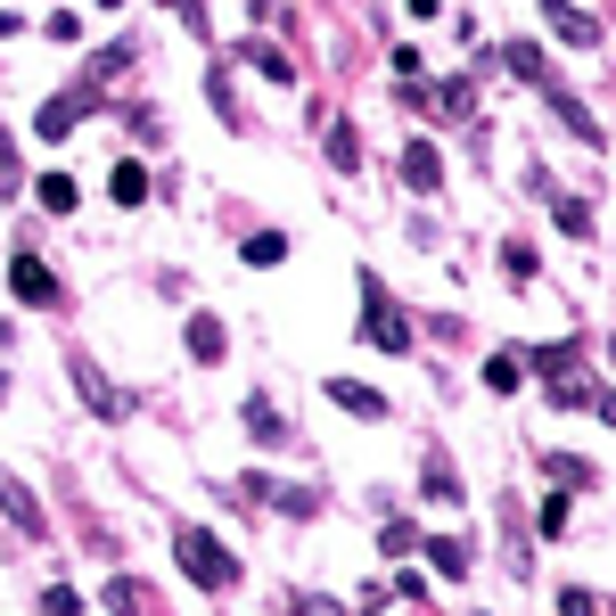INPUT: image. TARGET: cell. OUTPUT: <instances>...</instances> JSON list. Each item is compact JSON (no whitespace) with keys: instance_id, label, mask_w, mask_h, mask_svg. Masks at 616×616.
<instances>
[{"instance_id":"obj_1","label":"cell","mask_w":616,"mask_h":616,"mask_svg":"<svg viewBox=\"0 0 616 616\" xmlns=\"http://www.w3.org/2000/svg\"><path fill=\"white\" fill-rule=\"evenodd\" d=\"M173 559L189 567V584H206V592H230V584H239V559H230L206 526H173Z\"/></svg>"},{"instance_id":"obj_2","label":"cell","mask_w":616,"mask_h":616,"mask_svg":"<svg viewBox=\"0 0 616 616\" xmlns=\"http://www.w3.org/2000/svg\"><path fill=\"white\" fill-rule=\"evenodd\" d=\"M362 329L378 337V354H411V321H403V305H395L378 280L362 288Z\"/></svg>"},{"instance_id":"obj_3","label":"cell","mask_w":616,"mask_h":616,"mask_svg":"<svg viewBox=\"0 0 616 616\" xmlns=\"http://www.w3.org/2000/svg\"><path fill=\"white\" fill-rule=\"evenodd\" d=\"M99 99H108V91H67V99H50V108L33 116V132H41V140H67L74 123H82V116L99 108Z\"/></svg>"},{"instance_id":"obj_4","label":"cell","mask_w":616,"mask_h":616,"mask_svg":"<svg viewBox=\"0 0 616 616\" xmlns=\"http://www.w3.org/2000/svg\"><path fill=\"white\" fill-rule=\"evenodd\" d=\"M9 288H17V305H58V271L41 264V255H17V264H9Z\"/></svg>"},{"instance_id":"obj_5","label":"cell","mask_w":616,"mask_h":616,"mask_svg":"<svg viewBox=\"0 0 616 616\" xmlns=\"http://www.w3.org/2000/svg\"><path fill=\"white\" fill-rule=\"evenodd\" d=\"M67 370H74V387H82V403H91L99 419H123V411H132V403H123V395L108 387V378L91 370V354H67Z\"/></svg>"},{"instance_id":"obj_6","label":"cell","mask_w":616,"mask_h":616,"mask_svg":"<svg viewBox=\"0 0 616 616\" xmlns=\"http://www.w3.org/2000/svg\"><path fill=\"white\" fill-rule=\"evenodd\" d=\"M543 26L567 41V50H592V41H600V17H584V9H567V0H550L543 9Z\"/></svg>"},{"instance_id":"obj_7","label":"cell","mask_w":616,"mask_h":616,"mask_svg":"<svg viewBox=\"0 0 616 616\" xmlns=\"http://www.w3.org/2000/svg\"><path fill=\"white\" fill-rule=\"evenodd\" d=\"M329 403H337V411H354V419H387V395L362 387V378H329Z\"/></svg>"},{"instance_id":"obj_8","label":"cell","mask_w":616,"mask_h":616,"mask_svg":"<svg viewBox=\"0 0 616 616\" xmlns=\"http://www.w3.org/2000/svg\"><path fill=\"white\" fill-rule=\"evenodd\" d=\"M0 509H9V518H17V526H26V535H33V543H41V535H50V518H41V501H33V494H26V485H17V477H0Z\"/></svg>"},{"instance_id":"obj_9","label":"cell","mask_w":616,"mask_h":616,"mask_svg":"<svg viewBox=\"0 0 616 616\" xmlns=\"http://www.w3.org/2000/svg\"><path fill=\"white\" fill-rule=\"evenodd\" d=\"M436 181H444L436 140H411V148H403V189H436Z\"/></svg>"},{"instance_id":"obj_10","label":"cell","mask_w":616,"mask_h":616,"mask_svg":"<svg viewBox=\"0 0 616 616\" xmlns=\"http://www.w3.org/2000/svg\"><path fill=\"white\" fill-rule=\"evenodd\" d=\"M189 354H198V362H222V354H230V329L215 321V312H198V321H189Z\"/></svg>"},{"instance_id":"obj_11","label":"cell","mask_w":616,"mask_h":616,"mask_svg":"<svg viewBox=\"0 0 616 616\" xmlns=\"http://www.w3.org/2000/svg\"><path fill=\"white\" fill-rule=\"evenodd\" d=\"M329 165L337 173H362V132L354 123H329Z\"/></svg>"},{"instance_id":"obj_12","label":"cell","mask_w":616,"mask_h":616,"mask_svg":"<svg viewBox=\"0 0 616 616\" xmlns=\"http://www.w3.org/2000/svg\"><path fill=\"white\" fill-rule=\"evenodd\" d=\"M501 67H509V74H526V82H550V67H543L535 41H501Z\"/></svg>"},{"instance_id":"obj_13","label":"cell","mask_w":616,"mask_h":616,"mask_svg":"<svg viewBox=\"0 0 616 616\" xmlns=\"http://www.w3.org/2000/svg\"><path fill=\"white\" fill-rule=\"evenodd\" d=\"M247 436H255V444H280V436H288V419L271 411L264 395H247Z\"/></svg>"},{"instance_id":"obj_14","label":"cell","mask_w":616,"mask_h":616,"mask_svg":"<svg viewBox=\"0 0 616 616\" xmlns=\"http://www.w3.org/2000/svg\"><path fill=\"white\" fill-rule=\"evenodd\" d=\"M428 99H436L444 116H469V108H477V91H469L460 74H453V82H436V91H419V108H428Z\"/></svg>"},{"instance_id":"obj_15","label":"cell","mask_w":616,"mask_h":616,"mask_svg":"<svg viewBox=\"0 0 616 616\" xmlns=\"http://www.w3.org/2000/svg\"><path fill=\"white\" fill-rule=\"evenodd\" d=\"M419 550H428L444 576H469V543H460V535H436V543H419Z\"/></svg>"},{"instance_id":"obj_16","label":"cell","mask_w":616,"mask_h":616,"mask_svg":"<svg viewBox=\"0 0 616 616\" xmlns=\"http://www.w3.org/2000/svg\"><path fill=\"white\" fill-rule=\"evenodd\" d=\"M239 255H247L255 271H271V264H280V255H288V239H280V230H255V239H247Z\"/></svg>"},{"instance_id":"obj_17","label":"cell","mask_w":616,"mask_h":616,"mask_svg":"<svg viewBox=\"0 0 616 616\" xmlns=\"http://www.w3.org/2000/svg\"><path fill=\"white\" fill-rule=\"evenodd\" d=\"M526 362H535L543 378H567L576 370V346H526Z\"/></svg>"},{"instance_id":"obj_18","label":"cell","mask_w":616,"mask_h":616,"mask_svg":"<svg viewBox=\"0 0 616 616\" xmlns=\"http://www.w3.org/2000/svg\"><path fill=\"white\" fill-rule=\"evenodd\" d=\"M108 189H116V206H140V198H148V173H140V165H116Z\"/></svg>"},{"instance_id":"obj_19","label":"cell","mask_w":616,"mask_h":616,"mask_svg":"<svg viewBox=\"0 0 616 616\" xmlns=\"http://www.w3.org/2000/svg\"><path fill=\"white\" fill-rule=\"evenodd\" d=\"M41 206H50V215H74V181L67 173H41Z\"/></svg>"},{"instance_id":"obj_20","label":"cell","mask_w":616,"mask_h":616,"mask_svg":"<svg viewBox=\"0 0 616 616\" xmlns=\"http://www.w3.org/2000/svg\"><path fill=\"white\" fill-rule=\"evenodd\" d=\"M428 494H436V501H460V494H469V485L453 477V460H428Z\"/></svg>"},{"instance_id":"obj_21","label":"cell","mask_w":616,"mask_h":616,"mask_svg":"<svg viewBox=\"0 0 616 616\" xmlns=\"http://www.w3.org/2000/svg\"><path fill=\"white\" fill-rule=\"evenodd\" d=\"M518 378H526V362H509V354H494V362H485V387H494V395H509Z\"/></svg>"},{"instance_id":"obj_22","label":"cell","mask_w":616,"mask_h":616,"mask_svg":"<svg viewBox=\"0 0 616 616\" xmlns=\"http://www.w3.org/2000/svg\"><path fill=\"white\" fill-rule=\"evenodd\" d=\"M108 608H116V616H140V608H148V592L123 576V584H108Z\"/></svg>"},{"instance_id":"obj_23","label":"cell","mask_w":616,"mask_h":616,"mask_svg":"<svg viewBox=\"0 0 616 616\" xmlns=\"http://www.w3.org/2000/svg\"><path fill=\"white\" fill-rule=\"evenodd\" d=\"M247 58H255V67H264L271 82H296V67H288V58H280V50H264V41H247Z\"/></svg>"},{"instance_id":"obj_24","label":"cell","mask_w":616,"mask_h":616,"mask_svg":"<svg viewBox=\"0 0 616 616\" xmlns=\"http://www.w3.org/2000/svg\"><path fill=\"white\" fill-rule=\"evenodd\" d=\"M41 616H82V592H67V584H50V592H41Z\"/></svg>"},{"instance_id":"obj_25","label":"cell","mask_w":616,"mask_h":616,"mask_svg":"<svg viewBox=\"0 0 616 616\" xmlns=\"http://www.w3.org/2000/svg\"><path fill=\"white\" fill-rule=\"evenodd\" d=\"M550 477H559V485H592L600 469H592V460H567V453H559V460H550Z\"/></svg>"},{"instance_id":"obj_26","label":"cell","mask_w":616,"mask_h":616,"mask_svg":"<svg viewBox=\"0 0 616 616\" xmlns=\"http://www.w3.org/2000/svg\"><path fill=\"white\" fill-rule=\"evenodd\" d=\"M559 222L576 230V239H592V206H584V198H559Z\"/></svg>"},{"instance_id":"obj_27","label":"cell","mask_w":616,"mask_h":616,"mask_svg":"<svg viewBox=\"0 0 616 616\" xmlns=\"http://www.w3.org/2000/svg\"><path fill=\"white\" fill-rule=\"evenodd\" d=\"M41 33H50V41H82V17L74 9H50V26H41Z\"/></svg>"},{"instance_id":"obj_28","label":"cell","mask_w":616,"mask_h":616,"mask_svg":"<svg viewBox=\"0 0 616 616\" xmlns=\"http://www.w3.org/2000/svg\"><path fill=\"white\" fill-rule=\"evenodd\" d=\"M501 271H518V280H535V247H518V239H509V247H501Z\"/></svg>"},{"instance_id":"obj_29","label":"cell","mask_w":616,"mask_h":616,"mask_svg":"<svg viewBox=\"0 0 616 616\" xmlns=\"http://www.w3.org/2000/svg\"><path fill=\"white\" fill-rule=\"evenodd\" d=\"M559 616H600V592H559Z\"/></svg>"},{"instance_id":"obj_30","label":"cell","mask_w":616,"mask_h":616,"mask_svg":"<svg viewBox=\"0 0 616 616\" xmlns=\"http://www.w3.org/2000/svg\"><path fill=\"white\" fill-rule=\"evenodd\" d=\"M305 616H346V608H337V600H321V592H312V600H305Z\"/></svg>"}]
</instances>
